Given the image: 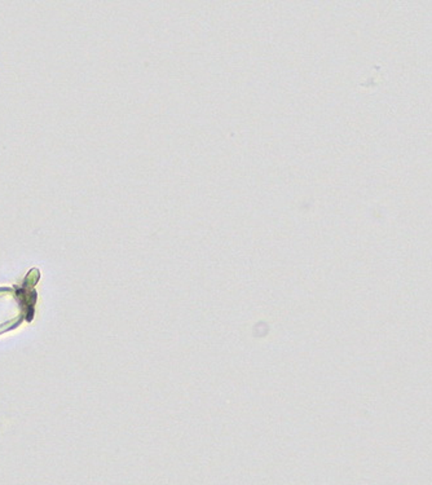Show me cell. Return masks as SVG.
I'll return each instance as SVG.
<instances>
[]
</instances>
